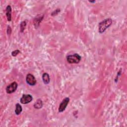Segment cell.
<instances>
[{
    "label": "cell",
    "instance_id": "cell-1",
    "mask_svg": "<svg viewBox=\"0 0 127 127\" xmlns=\"http://www.w3.org/2000/svg\"><path fill=\"white\" fill-rule=\"evenodd\" d=\"M112 21L111 18L105 19L99 23V32L102 33L109 28L112 24Z\"/></svg>",
    "mask_w": 127,
    "mask_h": 127
},
{
    "label": "cell",
    "instance_id": "cell-2",
    "mask_svg": "<svg viewBox=\"0 0 127 127\" xmlns=\"http://www.w3.org/2000/svg\"><path fill=\"white\" fill-rule=\"evenodd\" d=\"M81 59V57L78 54H74L67 57V60L70 64H78Z\"/></svg>",
    "mask_w": 127,
    "mask_h": 127
},
{
    "label": "cell",
    "instance_id": "cell-3",
    "mask_svg": "<svg viewBox=\"0 0 127 127\" xmlns=\"http://www.w3.org/2000/svg\"><path fill=\"white\" fill-rule=\"evenodd\" d=\"M18 85L15 81L12 82L6 88V92L8 94H11L15 92L17 89Z\"/></svg>",
    "mask_w": 127,
    "mask_h": 127
},
{
    "label": "cell",
    "instance_id": "cell-4",
    "mask_svg": "<svg viewBox=\"0 0 127 127\" xmlns=\"http://www.w3.org/2000/svg\"><path fill=\"white\" fill-rule=\"evenodd\" d=\"M69 102L70 98H69V97H66L64 99L60 104L59 107V112H63L64 111H65Z\"/></svg>",
    "mask_w": 127,
    "mask_h": 127
},
{
    "label": "cell",
    "instance_id": "cell-5",
    "mask_svg": "<svg viewBox=\"0 0 127 127\" xmlns=\"http://www.w3.org/2000/svg\"><path fill=\"white\" fill-rule=\"evenodd\" d=\"M26 81L27 84L31 86H34L36 84V80L33 75L28 74L26 77Z\"/></svg>",
    "mask_w": 127,
    "mask_h": 127
},
{
    "label": "cell",
    "instance_id": "cell-6",
    "mask_svg": "<svg viewBox=\"0 0 127 127\" xmlns=\"http://www.w3.org/2000/svg\"><path fill=\"white\" fill-rule=\"evenodd\" d=\"M33 97L30 94H23L21 98V103L23 104H27L32 100Z\"/></svg>",
    "mask_w": 127,
    "mask_h": 127
},
{
    "label": "cell",
    "instance_id": "cell-7",
    "mask_svg": "<svg viewBox=\"0 0 127 127\" xmlns=\"http://www.w3.org/2000/svg\"><path fill=\"white\" fill-rule=\"evenodd\" d=\"M6 12L8 21H11L12 20V8L10 6L8 5L7 7Z\"/></svg>",
    "mask_w": 127,
    "mask_h": 127
},
{
    "label": "cell",
    "instance_id": "cell-8",
    "mask_svg": "<svg viewBox=\"0 0 127 127\" xmlns=\"http://www.w3.org/2000/svg\"><path fill=\"white\" fill-rule=\"evenodd\" d=\"M42 80L44 84L45 85L49 84L50 81L49 75L47 73H44L42 75Z\"/></svg>",
    "mask_w": 127,
    "mask_h": 127
},
{
    "label": "cell",
    "instance_id": "cell-9",
    "mask_svg": "<svg viewBox=\"0 0 127 127\" xmlns=\"http://www.w3.org/2000/svg\"><path fill=\"white\" fill-rule=\"evenodd\" d=\"M43 106V102L40 99H38L34 104V107L36 109H40Z\"/></svg>",
    "mask_w": 127,
    "mask_h": 127
},
{
    "label": "cell",
    "instance_id": "cell-10",
    "mask_svg": "<svg viewBox=\"0 0 127 127\" xmlns=\"http://www.w3.org/2000/svg\"><path fill=\"white\" fill-rule=\"evenodd\" d=\"M22 111V108L21 106L19 103H17L16 105V109H15V113L17 115H19L20 114Z\"/></svg>",
    "mask_w": 127,
    "mask_h": 127
},
{
    "label": "cell",
    "instance_id": "cell-11",
    "mask_svg": "<svg viewBox=\"0 0 127 127\" xmlns=\"http://www.w3.org/2000/svg\"><path fill=\"white\" fill-rule=\"evenodd\" d=\"M43 16H42L41 17H38L37 18H36L35 19H34V24L35 25H37V24H39L40 22L42 21V20L43 19Z\"/></svg>",
    "mask_w": 127,
    "mask_h": 127
},
{
    "label": "cell",
    "instance_id": "cell-12",
    "mask_svg": "<svg viewBox=\"0 0 127 127\" xmlns=\"http://www.w3.org/2000/svg\"><path fill=\"white\" fill-rule=\"evenodd\" d=\"M26 25V23L25 21H23L21 22V25H20V28H21V32H23V31L24 30V29L25 28Z\"/></svg>",
    "mask_w": 127,
    "mask_h": 127
},
{
    "label": "cell",
    "instance_id": "cell-13",
    "mask_svg": "<svg viewBox=\"0 0 127 127\" xmlns=\"http://www.w3.org/2000/svg\"><path fill=\"white\" fill-rule=\"evenodd\" d=\"M20 53V51H19V50H14V51H13L12 53V55L13 56V57H16L17 56L18 54Z\"/></svg>",
    "mask_w": 127,
    "mask_h": 127
},
{
    "label": "cell",
    "instance_id": "cell-14",
    "mask_svg": "<svg viewBox=\"0 0 127 127\" xmlns=\"http://www.w3.org/2000/svg\"><path fill=\"white\" fill-rule=\"evenodd\" d=\"M60 12V9H56V10L54 12H53V13L51 14V15L52 16H55V15H57V14L58 13H59Z\"/></svg>",
    "mask_w": 127,
    "mask_h": 127
},
{
    "label": "cell",
    "instance_id": "cell-15",
    "mask_svg": "<svg viewBox=\"0 0 127 127\" xmlns=\"http://www.w3.org/2000/svg\"><path fill=\"white\" fill-rule=\"evenodd\" d=\"M12 32V30H11V27L9 26V25L8 26V28H7V33L8 35H9Z\"/></svg>",
    "mask_w": 127,
    "mask_h": 127
},
{
    "label": "cell",
    "instance_id": "cell-16",
    "mask_svg": "<svg viewBox=\"0 0 127 127\" xmlns=\"http://www.w3.org/2000/svg\"><path fill=\"white\" fill-rule=\"evenodd\" d=\"M89 2H90V3H95V1H89Z\"/></svg>",
    "mask_w": 127,
    "mask_h": 127
}]
</instances>
